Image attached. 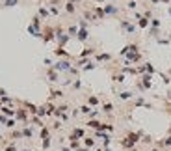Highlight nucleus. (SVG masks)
<instances>
[{
	"label": "nucleus",
	"mask_w": 171,
	"mask_h": 151,
	"mask_svg": "<svg viewBox=\"0 0 171 151\" xmlns=\"http://www.w3.org/2000/svg\"><path fill=\"white\" fill-rule=\"evenodd\" d=\"M15 119L17 121H22V125H28L30 123V116H28V110L21 107V108H15Z\"/></svg>",
	"instance_id": "nucleus-1"
},
{
	"label": "nucleus",
	"mask_w": 171,
	"mask_h": 151,
	"mask_svg": "<svg viewBox=\"0 0 171 151\" xmlns=\"http://www.w3.org/2000/svg\"><path fill=\"white\" fill-rule=\"evenodd\" d=\"M8 140H9V142H17V140H22V131H21V129H13L11 133L8 134Z\"/></svg>",
	"instance_id": "nucleus-2"
},
{
	"label": "nucleus",
	"mask_w": 171,
	"mask_h": 151,
	"mask_svg": "<svg viewBox=\"0 0 171 151\" xmlns=\"http://www.w3.org/2000/svg\"><path fill=\"white\" fill-rule=\"evenodd\" d=\"M52 69H54V71H71V64L65 62V60H62V62H58Z\"/></svg>",
	"instance_id": "nucleus-3"
},
{
	"label": "nucleus",
	"mask_w": 171,
	"mask_h": 151,
	"mask_svg": "<svg viewBox=\"0 0 171 151\" xmlns=\"http://www.w3.org/2000/svg\"><path fill=\"white\" fill-rule=\"evenodd\" d=\"M121 28H123L127 34H134V32H136V26H134L132 23H128L127 19H123V21H121Z\"/></svg>",
	"instance_id": "nucleus-4"
},
{
	"label": "nucleus",
	"mask_w": 171,
	"mask_h": 151,
	"mask_svg": "<svg viewBox=\"0 0 171 151\" xmlns=\"http://www.w3.org/2000/svg\"><path fill=\"white\" fill-rule=\"evenodd\" d=\"M21 131H22V138H26V140H30V138L34 136V129L30 127V123L28 125H22Z\"/></svg>",
	"instance_id": "nucleus-5"
},
{
	"label": "nucleus",
	"mask_w": 171,
	"mask_h": 151,
	"mask_svg": "<svg viewBox=\"0 0 171 151\" xmlns=\"http://www.w3.org/2000/svg\"><path fill=\"white\" fill-rule=\"evenodd\" d=\"M43 34H45V37H43V39H45V43L52 41V39L56 37V32H54V30L50 28V26H47V28H45V32H43Z\"/></svg>",
	"instance_id": "nucleus-6"
},
{
	"label": "nucleus",
	"mask_w": 171,
	"mask_h": 151,
	"mask_svg": "<svg viewBox=\"0 0 171 151\" xmlns=\"http://www.w3.org/2000/svg\"><path fill=\"white\" fill-rule=\"evenodd\" d=\"M82 145H84V147H88V149H93L95 147V138L93 136H84L82 138Z\"/></svg>",
	"instance_id": "nucleus-7"
},
{
	"label": "nucleus",
	"mask_w": 171,
	"mask_h": 151,
	"mask_svg": "<svg viewBox=\"0 0 171 151\" xmlns=\"http://www.w3.org/2000/svg\"><path fill=\"white\" fill-rule=\"evenodd\" d=\"M86 127H88V129H95V131H100V127H102V123H100L99 119H88Z\"/></svg>",
	"instance_id": "nucleus-8"
},
{
	"label": "nucleus",
	"mask_w": 171,
	"mask_h": 151,
	"mask_svg": "<svg viewBox=\"0 0 171 151\" xmlns=\"http://www.w3.org/2000/svg\"><path fill=\"white\" fill-rule=\"evenodd\" d=\"M47 77H48V82H58V78H60V75H58V71H54L52 67L47 71Z\"/></svg>",
	"instance_id": "nucleus-9"
},
{
	"label": "nucleus",
	"mask_w": 171,
	"mask_h": 151,
	"mask_svg": "<svg viewBox=\"0 0 171 151\" xmlns=\"http://www.w3.org/2000/svg\"><path fill=\"white\" fill-rule=\"evenodd\" d=\"M134 107H145V108H153L151 104L145 101L143 97H138V99H134Z\"/></svg>",
	"instance_id": "nucleus-10"
},
{
	"label": "nucleus",
	"mask_w": 171,
	"mask_h": 151,
	"mask_svg": "<svg viewBox=\"0 0 171 151\" xmlns=\"http://www.w3.org/2000/svg\"><path fill=\"white\" fill-rule=\"evenodd\" d=\"M71 134H73L74 138H78V140H80V138H84V136H86V131H84V129H80V127H74Z\"/></svg>",
	"instance_id": "nucleus-11"
},
{
	"label": "nucleus",
	"mask_w": 171,
	"mask_h": 151,
	"mask_svg": "<svg viewBox=\"0 0 171 151\" xmlns=\"http://www.w3.org/2000/svg\"><path fill=\"white\" fill-rule=\"evenodd\" d=\"M88 36H89V32H88L86 28H82V30H78L76 39H78V41H86V39H88Z\"/></svg>",
	"instance_id": "nucleus-12"
},
{
	"label": "nucleus",
	"mask_w": 171,
	"mask_h": 151,
	"mask_svg": "<svg viewBox=\"0 0 171 151\" xmlns=\"http://www.w3.org/2000/svg\"><path fill=\"white\" fill-rule=\"evenodd\" d=\"M117 13V8L114 6V4H108V6H104V15H115Z\"/></svg>",
	"instance_id": "nucleus-13"
},
{
	"label": "nucleus",
	"mask_w": 171,
	"mask_h": 151,
	"mask_svg": "<svg viewBox=\"0 0 171 151\" xmlns=\"http://www.w3.org/2000/svg\"><path fill=\"white\" fill-rule=\"evenodd\" d=\"M62 97H63V92H62V90H50V101L62 99Z\"/></svg>",
	"instance_id": "nucleus-14"
},
{
	"label": "nucleus",
	"mask_w": 171,
	"mask_h": 151,
	"mask_svg": "<svg viewBox=\"0 0 171 151\" xmlns=\"http://www.w3.org/2000/svg\"><path fill=\"white\" fill-rule=\"evenodd\" d=\"M99 103H100V101H99V97H97V95H89V97H88V104H89L91 108H95Z\"/></svg>",
	"instance_id": "nucleus-15"
},
{
	"label": "nucleus",
	"mask_w": 171,
	"mask_h": 151,
	"mask_svg": "<svg viewBox=\"0 0 171 151\" xmlns=\"http://www.w3.org/2000/svg\"><path fill=\"white\" fill-rule=\"evenodd\" d=\"M91 107H89V104H82V107H78V112L80 114H84V116H89V114H91Z\"/></svg>",
	"instance_id": "nucleus-16"
},
{
	"label": "nucleus",
	"mask_w": 171,
	"mask_h": 151,
	"mask_svg": "<svg viewBox=\"0 0 171 151\" xmlns=\"http://www.w3.org/2000/svg\"><path fill=\"white\" fill-rule=\"evenodd\" d=\"M102 112L110 116V114L114 112V104H112V103H102Z\"/></svg>",
	"instance_id": "nucleus-17"
},
{
	"label": "nucleus",
	"mask_w": 171,
	"mask_h": 151,
	"mask_svg": "<svg viewBox=\"0 0 171 151\" xmlns=\"http://www.w3.org/2000/svg\"><path fill=\"white\" fill-rule=\"evenodd\" d=\"M65 11H67V13H74V11H76V4L69 0V2L65 4Z\"/></svg>",
	"instance_id": "nucleus-18"
},
{
	"label": "nucleus",
	"mask_w": 171,
	"mask_h": 151,
	"mask_svg": "<svg viewBox=\"0 0 171 151\" xmlns=\"http://www.w3.org/2000/svg\"><path fill=\"white\" fill-rule=\"evenodd\" d=\"M15 127H17V119H15V118H8V121H6V129L13 131Z\"/></svg>",
	"instance_id": "nucleus-19"
},
{
	"label": "nucleus",
	"mask_w": 171,
	"mask_h": 151,
	"mask_svg": "<svg viewBox=\"0 0 171 151\" xmlns=\"http://www.w3.org/2000/svg\"><path fill=\"white\" fill-rule=\"evenodd\" d=\"M39 136H41V140H45V138H50V129L45 125V127H41V133H39Z\"/></svg>",
	"instance_id": "nucleus-20"
},
{
	"label": "nucleus",
	"mask_w": 171,
	"mask_h": 151,
	"mask_svg": "<svg viewBox=\"0 0 171 151\" xmlns=\"http://www.w3.org/2000/svg\"><path fill=\"white\" fill-rule=\"evenodd\" d=\"M110 60H112V56H110V54H106V52L97 54V62H110Z\"/></svg>",
	"instance_id": "nucleus-21"
},
{
	"label": "nucleus",
	"mask_w": 171,
	"mask_h": 151,
	"mask_svg": "<svg viewBox=\"0 0 171 151\" xmlns=\"http://www.w3.org/2000/svg\"><path fill=\"white\" fill-rule=\"evenodd\" d=\"M4 151H19V147L15 142H9L8 145H4Z\"/></svg>",
	"instance_id": "nucleus-22"
},
{
	"label": "nucleus",
	"mask_w": 171,
	"mask_h": 151,
	"mask_svg": "<svg viewBox=\"0 0 171 151\" xmlns=\"http://www.w3.org/2000/svg\"><path fill=\"white\" fill-rule=\"evenodd\" d=\"M119 99H121V101H130V99H132V93H130V92H121V93H119Z\"/></svg>",
	"instance_id": "nucleus-23"
},
{
	"label": "nucleus",
	"mask_w": 171,
	"mask_h": 151,
	"mask_svg": "<svg viewBox=\"0 0 171 151\" xmlns=\"http://www.w3.org/2000/svg\"><path fill=\"white\" fill-rule=\"evenodd\" d=\"M91 54H95V49H91V47H89V49H84L80 56H82V58H86V56H91Z\"/></svg>",
	"instance_id": "nucleus-24"
},
{
	"label": "nucleus",
	"mask_w": 171,
	"mask_h": 151,
	"mask_svg": "<svg viewBox=\"0 0 171 151\" xmlns=\"http://www.w3.org/2000/svg\"><path fill=\"white\" fill-rule=\"evenodd\" d=\"M54 54H56V56H69V54L63 50V47H58L56 50H54Z\"/></svg>",
	"instance_id": "nucleus-25"
},
{
	"label": "nucleus",
	"mask_w": 171,
	"mask_h": 151,
	"mask_svg": "<svg viewBox=\"0 0 171 151\" xmlns=\"http://www.w3.org/2000/svg\"><path fill=\"white\" fill-rule=\"evenodd\" d=\"M19 0H4V6L6 8H11V6H17Z\"/></svg>",
	"instance_id": "nucleus-26"
},
{
	"label": "nucleus",
	"mask_w": 171,
	"mask_h": 151,
	"mask_svg": "<svg viewBox=\"0 0 171 151\" xmlns=\"http://www.w3.org/2000/svg\"><path fill=\"white\" fill-rule=\"evenodd\" d=\"M50 144H52V138H45V140H43V144H41V147H43V149H48V147H50Z\"/></svg>",
	"instance_id": "nucleus-27"
},
{
	"label": "nucleus",
	"mask_w": 171,
	"mask_h": 151,
	"mask_svg": "<svg viewBox=\"0 0 171 151\" xmlns=\"http://www.w3.org/2000/svg\"><path fill=\"white\" fill-rule=\"evenodd\" d=\"M149 24V19L147 17H139V28H145Z\"/></svg>",
	"instance_id": "nucleus-28"
},
{
	"label": "nucleus",
	"mask_w": 171,
	"mask_h": 151,
	"mask_svg": "<svg viewBox=\"0 0 171 151\" xmlns=\"http://www.w3.org/2000/svg\"><path fill=\"white\" fill-rule=\"evenodd\" d=\"M60 129H62V121L58 119V121H54V123H52V127H50V131H60Z\"/></svg>",
	"instance_id": "nucleus-29"
},
{
	"label": "nucleus",
	"mask_w": 171,
	"mask_h": 151,
	"mask_svg": "<svg viewBox=\"0 0 171 151\" xmlns=\"http://www.w3.org/2000/svg\"><path fill=\"white\" fill-rule=\"evenodd\" d=\"M114 80L121 84V82H125V77H123V75H114Z\"/></svg>",
	"instance_id": "nucleus-30"
},
{
	"label": "nucleus",
	"mask_w": 171,
	"mask_h": 151,
	"mask_svg": "<svg viewBox=\"0 0 171 151\" xmlns=\"http://www.w3.org/2000/svg\"><path fill=\"white\" fill-rule=\"evenodd\" d=\"M82 88V82L80 80H76V82H73V90H80Z\"/></svg>",
	"instance_id": "nucleus-31"
},
{
	"label": "nucleus",
	"mask_w": 171,
	"mask_h": 151,
	"mask_svg": "<svg viewBox=\"0 0 171 151\" xmlns=\"http://www.w3.org/2000/svg\"><path fill=\"white\" fill-rule=\"evenodd\" d=\"M39 15H41V17H48V11L45 8H41V9H39Z\"/></svg>",
	"instance_id": "nucleus-32"
},
{
	"label": "nucleus",
	"mask_w": 171,
	"mask_h": 151,
	"mask_svg": "<svg viewBox=\"0 0 171 151\" xmlns=\"http://www.w3.org/2000/svg\"><path fill=\"white\" fill-rule=\"evenodd\" d=\"M6 121H8V118L4 114H0V125H6Z\"/></svg>",
	"instance_id": "nucleus-33"
},
{
	"label": "nucleus",
	"mask_w": 171,
	"mask_h": 151,
	"mask_svg": "<svg viewBox=\"0 0 171 151\" xmlns=\"http://www.w3.org/2000/svg\"><path fill=\"white\" fill-rule=\"evenodd\" d=\"M76 151H91V149H88V147H84V145H82V147H78Z\"/></svg>",
	"instance_id": "nucleus-34"
},
{
	"label": "nucleus",
	"mask_w": 171,
	"mask_h": 151,
	"mask_svg": "<svg viewBox=\"0 0 171 151\" xmlns=\"http://www.w3.org/2000/svg\"><path fill=\"white\" fill-rule=\"evenodd\" d=\"M56 151H73V149H69V147H60V149H56Z\"/></svg>",
	"instance_id": "nucleus-35"
},
{
	"label": "nucleus",
	"mask_w": 171,
	"mask_h": 151,
	"mask_svg": "<svg viewBox=\"0 0 171 151\" xmlns=\"http://www.w3.org/2000/svg\"><path fill=\"white\" fill-rule=\"evenodd\" d=\"M102 151H112V149H110V147H104V149H102Z\"/></svg>",
	"instance_id": "nucleus-36"
},
{
	"label": "nucleus",
	"mask_w": 171,
	"mask_h": 151,
	"mask_svg": "<svg viewBox=\"0 0 171 151\" xmlns=\"http://www.w3.org/2000/svg\"><path fill=\"white\" fill-rule=\"evenodd\" d=\"M153 151H160V149H158V147H153Z\"/></svg>",
	"instance_id": "nucleus-37"
},
{
	"label": "nucleus",
	"mask_w": 171,
	"mask_h": 151,
	"mask_svg": "<svg viewBox=\"0 0 171 151\" xmlns=\"http://www.w3.org/2000/svg\"><path fill=\"white\" fill-rule=\"evenodd\" d=\"M19 151H30V149H19Z\"/></svg>",
	"instance_id": "nucleus-38"
},
{
	"label": "nucleus",
	"mask_w": 171,
	"mask_h": 151,
	"mask_svg": "<svg viewBox=\"0 0 171 151\" xmlns=\"http://www.w3.org/2000/svg\"><path fill=\"white\" fill-rule=\"evenodd\" d=\"M151 2H154V4H156V2H158V0H151Z\"/></svg>",
	"instance_id": "nucleus-39"
},
{
	"label": "nucleus",
	"mask_w": 171,
	"mask_h": 151,
	"mask_svg": "<svg viewBox=\"0 0 171 151\" xmlns=\"http://www.w3.org/2000/svg\"><path fill=\"white\" fill-rule=\"evenodd\" d=\"M169 136H171V127H169Z\"/></svg>",
	"instance_id": "nucleus-40"
},
{
	"label": "nucleus",
	"mask_w": 171,
	"mask_h": 151,
	"mask_svg": "<svg viewBox=\"0 0 171 151\" xmlns=\"http://www.w3.org/2000/svg\"><path fill=\"white\" fill-rule=\"evenodd\" d=\"M169 13H171V9H169Z\"/></svg>",
	"instance_id": "nucleus-41"
}]
</instances>
